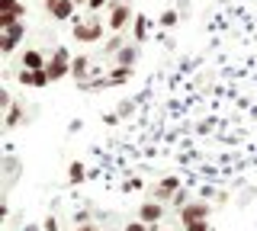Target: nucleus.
Listing matches in <instances>:
<instances>
[{
	"mask_svg": "<svg viewBox=\"0 0 257 231\" xmlns=\"http://www.w3.org/2000/svg\"><path fill=\"white\" fill-rule=\"evenodd\" d=\"M23 122H26V116H23V106H20V103H13V106L7 109V119H4V129H7V132H13L16 125H23Z\"/></svg>",
	"mask_w": 257,
	"mask_h": 231,
	"instance_id": "4468645a",
	"label": "nucleus"
},
{
	"mask_svg": "<svg viewBox=\"0 0 257 231\" xmlns=\"http://www.w3.org/2000/svg\"><path fill=\"white\" fill-rule=\"evenodd\" d=\"M20 231H42V225H23Z\"/></svg>",
	"mask_w": 257,
	"mask_h": 231,
	"instance_id": "c85d7f7f",
	"label": "nucleus"
},
{
	"mask_svg": "<svg viewBox=\"0 0 257 231\" xmlns=\"http://www.w3.org/2000/svg\"><path fill=\"white\" fill-rule=\"evenodd\" d=\"M84 177H87V167L80 164V161H71L68 164V183H74V186H77V183H84Z\"/></svg>",
	"mask_w": 257,
	"mask_h": 231,
	"instance_id": "a211bd4d",
	"label": "nucleus"
},
{
	"mask_svg": "<svg viewBox=\"0 0 257 231\" xmlns=\"http://www.w3.org/2000/svg\"><path fill=\"white\" fill-rule=\"evenodd\" d=\"M74 231H100V228H96L93 221H90V225H74Z\"/></svg>",
	"mask_w": 257,
	"mask_h": 231,
	"instance_id": "cd10ccee",
	"label": "nucleus"
},
{
	"mask_svg": "<svg viewBox=\"0 0 257 231\" xmlns=\"http://www.w3.org/2000/svg\"><path fill=\"white\" fill-rule=\"evenodd\" d=\"M71 33H74L77 42L93 45V42L103 39V20L96 17V13H90V17H74L71 20Z\"/></svg>",
	"mask_w": 257,
	"mask_h": 231,
	"instance_id": "f257e3e1",
	"label": "nucleus"
},
{
	"mask_svg": "<svg viewBox=\"0 0 257 231\" xmlns=\"http://www.w3.org/2000/svg\"><path fill=\"white\" fill-rule=\"evenodd\" d=\"M16 173H20V161H16V157H7V177H16Z\"/></svg>",
	"mask_w": 257,
	"mask_h": 231,
	"instance_id": "b1692460",
	"label": "nucleus"
},
{
	"mask_svg": "<svg viewBox=\"0 0 257 231\" xmlns=\"http://www.w3.org/2000/svg\"><path fill=\"white\" fill-rule=\"evenodd\" d=\"M122 231H158V225H145L142 218H128Z\"/></svg>",
	"mask_w": 257,
	"mask_h": 231,
	"instance_id": "aec40b11",
	"label": "nucleus"
},
{
	"mask_svg": "<svg viewBox=\"0 0 257 231\" xmlns=\"http://www.w3.org/2000/svg\"><path fill=\"white\" fill-rule=\"evenodd\" d=\"M0 106H4V113L13 106V97H10V90H0Z\"/></svg>",
	"mask_w": 257,
	"mask_h": 231,
	"instance_id": "393cba45",
	"label": "nucleus"
},
{
	"mask_svg": "<svg viewBox=\"0 0 257 231\" xmlns=\"http://www.w3.org/2000/svg\"><path fill=\"white\" fill-rule=\"evenodd\" d=\"M209 215H212V205H209L206 199H190V202L180 209V225L196 221V218H209Z\"/></svg>",
	"mask_w": 257,
	"mask_h": 231,
	"instance_id": "423d86ee",
	"label": "nucleus"
},
{
	"mask_svg": "<svg viewBox=\"0 0 257 231\" xmlns=\"http://www.w3.org/2000/svg\"><path fill=\"white\" fill-rule=\"evenodd\" d=\"M187 202H190V193H187V189H177V193H174V199H171V205H174L177 212H180Z\"/></svg>",
	"mask_w": 257,
	"mask_h": 231,
	"instance_id": "412c9836",
	"label": "nucleus"
},
{
	"mask_svg": "<svg viewBox=\"0 0 257 231\" xmlns=\"http://www.w3.org/2000/svg\"><path fill=\"white\" fill-rule=\"evenodd\" d=\"M128 4H132V0H128Z\"/></svg>",
	"mask_w": 257,
	"mask_h": 231,
	"instance_id": "c756f323",
	"label": "nucleus"
},
{
	"mask_svg": "<svg viewBox=\"0 0 257 231\" xmlns=\"http://www.w3.org/2000/svg\"><path fill=\"white\" fill-rule=\"evenodd\" d=\"M74 10H77L74 0H45V13H48L52 20H58V23L74 20Z\"/></svg>",
	"mask_w": 257,
	"mask_h": 231,
	"instance_id": "0eeeda50",
	"label": "nucleus"
},
{
	"mask_svg": "<svg viewBox=\"0 0 257 231\" xmlns=\"http://www.w3.org/2000/svg\"><path fill=\"white\" fill-rule=\"evenodd\" d=\"M177 189H183L180 186V177H164V180H158L155 186L148 189V199H155V202H171Z\"/></svg>",
	"mask_w": 257,
	"mask_h": 231,
	"instance_id": "39448f33",
	"label": "nucleus"
},
{
	"mask_svg": "<svg viewBox=\"0 0 257 231\" xmlns=\"http://www.w3.org/2000/svg\"><path fill=\"white\" fill-rule=\"evenodd\" d=\"M20 65L26 68V71H42L48 65V58L39 49H26V52H23V58H20Z\"/></svg>",
	"mask_w": 257,
	"mask_h": 231,
	"instance_id": "f8f14e48",
	"label": "nucleus"
},
{
	"mask_svg": "<svg viewBox=\"0 0 257 231\" xmlns=\"http://www.w3.org/2000/svg\"><path fill=\"white\" fill-rule=\"evenodd\" d=\"M74 225H90V212H74Z\"/></svg>",
	"mask_w": 257,
	"mask_h": 231,
	"instance_id": "a878e982",
	"label": "nucleus"
},
{
	"mask_svg": "<svg viewBox=\"0 0 257 231\" xmlns=\"http://www.w3.org/2000/svg\"><path fill=\"white\" fill-rule=\"evenodd\" d=\"M128 42V39L122 36V33H112L109 39H106V42H103V55H116L119 49H122V45Z\"/></svg>",
	"mask_w": 257,
	"mask_h": 231,
	"instance_id": "f3484780",
	"label": "nucleus"
},
{
	"mask_svg": "<svg viewBox=\"0 0 257 231\" xmlns=\"http://www.w3.org/2000/svg\"><path fill=\"white\" fill-rule=\"evenodd\" d=\"M148 17H145V13H135V20H132V42H145V39H148Z\"/></svg>",
	"mask_w": 257,
	"mask_h": 231,
	"instance_id": "ddd939ff",
	"label": "nucleus"
},
{
	"mask_svg": "<svg viewBox=\"0 0 257 231\" xmlns=\"http://www.w3.org/2000/svg\"><path fill=\"white\" fill-rule=\"evenodd\" d=\"M158 23H161L164 29H174L177 23H180V13H177V10H164V13L158 17Z\"/></svg>",
	"mask_w": 257,
	"mask_h": 231,
	"instance_id": "6ab92c4d",
	"label": "nucleus"
},
{
	"mask_svg": "<svg viewBox=\"0 0 257 231\" xmlns=\"http://www.w3.org/2000/svg\"><path fill=\"white\" fill-rule=\"evenodd\" d=\"M90 71H93V61L87 58V55H77L74 61H71V77H74L77 84H84V81H90Z\"/></svg>",
	"mask_w": 257,
	"mask_h": 231,
	"instance_id": "9b49d317",
	"label": "nucleus"
},
{
	"mask_svg": "<svg viewBox=\"0 0 257 231\" xmlns=\"http://www.w3.org/2000/svg\"><path fill=\"white\" fill-rule=\"evenodd\" d=\"M0 10H4V13H13L16 20L26 17V4H23V0H0Z\"/></svg>",
	"mask_w": 257,
	"mask_h": 231,
	"instance_id": "dca6fc26",
	"label": "nucleus"
},
{
	"mask_svg": "<svg viewBox=\"0 0 257 231\" xmlns=\"http://www.w3.org/2000/svg\"><path fill=\"white\" fill-rule=\"evenodd\" d=\"M135 61H139V42H125L112 55V65H122V68H135Z\"/></svg>",
	"mask_w": 257,
	"mask_h": 231,
	"instance_id": "9d476101",
	"label": "nucleus"
},
{
	"mask_svg": "<svg viewBox=\"0 0 257 231\" xmlns=\"http://www.w3.org/2000/svg\"><path fill=\"white\" fill-rule=\"evenodd\" d=\"M20 84H26V87H36V90H42V87H48L52 84V77H48V71L42 68V71H26V68H20Z\"/></svg>",
	"mask_w": 257,
	"mask_h": 231,
	"instance_id": "1a4fd4ad",
	"label": "nucleus"
},
{
	"mask_svg": "<svg viewBox=\"0 0 257 231\" xmlns=\"http://www.w3.org/2000/svg\"><path fill=\"white\" fill-rule=\"evenodd\" d=\"M171 231H174V228H171Z\"/></svg>",
	"mask_w": 257,
	"mask_h": 231,
	"instance_id": "7c9ffc66",
	"label": "nucleus"
},
{
	"mask_svg": "<svg viewBox=\"0 0 257 231\" xmlns=\"http://www.w3.org/2000/svg\"><path fill=\"white\" fill-rule=\"evenodd\" d=\"M112 0H87V10L90 13H100V10H109Z\"/></svg>",
	"mask_w": 257,
	"mask_h": 231,
	"instance_id": "5701e85b",
	"label": "nucleus"
},
{
	"mask_svg": "<svg viewBox=\"0 0 257 231\" xmlns=\"http://www.w3.org/2000/svg\"><path fill=\"white\" fill-rule=\"evenodd\" d=\"M183 231H209V218H196V221H187V225H180Z\"/></svg>",
	"mask_w": 257,
	"mask_h": 231,
	"instance_id": "4be33fe9",
	"label": "nucleus"
},
{
	"mask_svg": "<svg viewBox=\"0 0 257 231\" xmlns=\"http://www.w3.org/2000/svg\"><path fill=\"white\" fill-rule=\"evenodd\" d=\"M42 231H58V218H55V215H48V218L42 221Z\"/></svg>",
	"mask_w": 257,
	"mask_h": 231,
	"instance_id": "bb28decb",
	"label": "nucleus"
},
{
	"mask_svg": "<svg viewBox=\"0 0 257 231\" xmlns=\"http://www.w3.org/2000/svg\"><path fill=\"white\" fill-rule=\"evenodd\" d=\"M132 71H135V68H122V65H112V68L106 71V77H109V84H112V87H119V84H125L128 77H132Z\"/></svg>",
	"mask_w": 257,
	"mask_h": 231,
	"instance_id": "2eb2a0df",
	"label": "nucleus"
},
{
	"mask_svg": "<svg viewBox=\"0 0 257 231\" xmlns=\"http://www.w3.org/2000/svg\"><path fill=\"white\" fill-rule=\"evenodd\" d=\"M23 39H26V20H20V23H13L10 29H4V36H0V52L13 55L23 45Z\"/></svg>",
	"mask_w": 257,
	"mask_h": 231,
	"instance_id": "20e7f679",
	"label": "nucleus"
},
{
	"mask_svg": "<svg viewBox=\"0 0 257 231\" xmlns=\"http://www.w3.org/2000/svg\"><path fill=\"white\" fill-rule=\"evenodd\" d=\"M71 52L64 49V45H58V49L52 52V58H48V65H45V71H48V77H52V84L55 81H64V77H71Z\"/></svg>",
	"mask_w": 257,
	"mask_h": 231,
	"instance_id": "7ed1b4c3",
	"label": "nucleus"
},
{
	"mask_svg": "<svg viewBox=\"0 0 257 231\" xmlns=\"http://www.w3.org/2000/svg\"><path fill=\"white\" fill-rule=\"evenodd\" d=\"M135 218H142L145 225H161V218H164V202H155V199H145L139 205V215Z\"/></svg>",
	"mask_w": 257,
	"mask_h": 231,
	"instance_id": "6e6552de",
	"label": "nucleus"
},
{
	"mask_svg": "<svg viewBox=\"0 0 257 231\" xmlns=\"http://www.w3.org/2000/svg\"><path fill=\"white\" fill-rule=\"evenodd\" d=\"M132 20H135V13H132V4H128V0H112L109 4V17H106L109 33H125Z\"/></svg>",
	"mask_w": 257,
	"mask_h": 231,
	"instance_id": "f03ea898",
	"label": "nucleus"
}]
</instances>
